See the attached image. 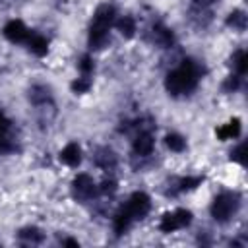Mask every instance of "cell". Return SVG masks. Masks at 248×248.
Masks as SVG:
<instances>
[{
	"label": "cell",
	"mask_w": 248,
	"mask_h": 248,
	"mask_svg": "<svg viewBox=\"0 0 248 248\" xmlns=\"http://www.w3.org/2000/svg\"><path fill=\"white\" fill-rule=\"evenodd\" d=\"M116 155H114V151L112 149H108V147H99L97 151H95V165L97 167H101L103 170H112L114 167H116Z\"/></svg>",
	"instance_id": "8fae6325"
},
{
	"label": "cell",
	"mask_w": 248,
	"mask_h": 248,
	"mask_svg": "<svg viewBox=\"0 0 248 248\" xmlns=\"http://www.w3.org/2000/svg\"><path fill=\"white\" fill-rule=\"evenodd\" d=\"M114 25L124 39H132L136 35V19L132 16H122L120 19L114 21Z\"/></svg>",
	"instance_id": "2e32d148"
},
{
	"label": "cell",
	"mask_w": 248,
	"mask_h": 248,
	"mask_svg": "<svg viewBox=\"0 0 248 248\" xmlns=\"http://www.w3.org/2000/svg\"><path fill=\"white\" fill-rule=\"evenodd\" d=\"M14 145H12V140L8 136H0V153H6V151H12Z\"/></svg>",
	"instance_id": "83f0119b"
},
{
	"label": "cell",
	"mask_w": 248,
	"mask_h": 248,
	"mask_svg": "<svg viewBox=\"0 0 248 248\" xmlns=\"http://www.w3.org/2000/svg\"><path fill=\"white\" fill-rule=\"evenodd\" d=\"M27 46L29 50L35 54V56H45L48 52V41L43 37V35H37V33H29L27 37Z\"/></svg>",
	"instance_id": "9a60e30c"
},
{
	"label": "cell",
	"mask_w": 248,
	"mask_h": 248,
	"mask_svg": "<svg viewBox=\"0 0 248 248\" xmlns=\"http://www.w3.org/2000/svg\"><path fill=\"white\" fill-rule=\"evenodd\" d=\"M227 25L232 27L234 31H244L246 25H248V17L242 10H232L229 16H227Z\"/></svg>",
	"instance_id": "ac0fdd59"
},
{
	"label": "cell",
	"mask_w": 248,
	"mask_h": 248,
	"mask_svg": "<svg viewBox=\"0 0 248 248\" xmlns=\"http://www.w3.org/2000/svg\"><path fill=\"white\" fill-rule=\"evenodd\" d=\"M72 91L78 95V93H87L89 89H91V79L87 78V76H81V78H78V79H74L72 81Z\"/></svg>",
	"instance_id": "7402d4cb"
},
{
	"label": "cell",
	"mask_w": 248,
	"mask_h": 248,
	"mask_svg": "<svg viewBox=\"0 0 248 248\" xmlns=\"http://www.w3.org/2000/svg\"><path fill=\"white\" fill-rule=\"evenodd\" d=\"M23 4V0H0V8H16Z\"/></svg>",
	"instance_id": "f1b7e54d"
},
{
	"label": "cell",
	"mask_w": 248,
	"mask_h": 248,
	"mask_svg": "<svg viewBox=\"0 0 248 248\" xmlns=\"http://www.w3.org/2000/svg\"><path fill=\"white\" fill-rule=\"evenodd\" d=\"M244 151H246V145H244V143H238V145H236V147L231 151V161H236V163L244 165V163H246Z\"/></svg>",
	"instance_id": "cb8c5ba5"
},
{
	"label": "cell",
	"mask_w": 248,
	"mask_h": 248,
	"mask_svg": "<svg viewBox=\"0 0 248 248\" xmlns=\"http://www.w3.org/2000/svg\"><path fill=\"white\" fill-rule=\"evenodd\" d=\"M72 190H74V196L78 198V200H89V198H93L95 196V182H93V178L89 176V174H78L76 178H74V182H72Z\"/></svg>",
	"instance_id": "8992f818"
},
{
	"label": "cell",
	"mask_w": 248,
	"mask_h": 248,
	"mask_svg": "<svg viewBox=\"0 0 248 248\" xmlns=\"http://www.w3.org/2000/svg\"><path fill=\"white\" fill-rule=\"evenodd\" d=\"M194 2H196V6H203V8H205V6H209V4H213L215 0H194Z\"/></svg>",
	"instance_id": "4dcf8cb0"
},
{
	"label": "cell",
	"mask_w": 248,
	"mask_h": 248,
	"mask_svg": "<svg viewBox=\"0 0 248 248\" xmlns=\"http://www.w3.org/2000/svg\"><path fill=\"white\" fill-rule=\"evenodd\" d=\"M203 182V176H184L176 182V192H188V190H194L198 188L200 184Z\"/></svg>",
	"instance_id": "44dd1931"
},
{
	"label": "cell",
	"mask_w": 248,
	"mask_h": 248,
	"mask_svg": "<svg viewBox=\"0 0 248 248\" xmlns=\"http://www.w3.org/2000/svg\"><path fill=\"white\" fill-rule=\"evenodd\" d=\"M60 161L64 163V165H68V167H78L79 163H81V147L76 143V141H72V143H68L62 151H60Z\"/></svg>",
	"instance_id": "30bf717a"
},
{
	"label": "cell",
	"mask_w": 248,
	"mask_h": 248,
	"mask_svg": "<svg viewBox=\"0 0 248 248\" xmlns=\"http://www.w3.org/2000/svg\"><path fill=\"white\" fill-rule=\"evenodd\" d=\"M240 130H242V124L238 118H231L227 124H223L221 128H217V138L219 140H234L240 136Z\"/></svg>",
	"instance_id": "5bb4252c"
},
{
	"label": "cell",
	"mask_w": 248,
	"mask_h": 248,
	"mask_svg": "<svg viewBox=\"0 0 248 248\" xmlns=\"http://www.w3.org/2000/svg\"><path fill=\"white\" fill-rule=\"evenodd\" d=\"M132 223H134V219L130 217V213L124 209V205L116 211V215H114V219H112V231H114V234L116 236H122V234H126V231L132 227Z\"/></svg>",
	"instance_id": "7c38bea8"
},
{
	"label": "cell",
	"mask_w": 248,
	"mask_h": 248,
	"mask_svg": "<svg viewBox=\"0 0 248 248\" xmlns=\"http://www.w3.org/2000/svg\"><path fill=\"white\" fill-rule=\"evenodd\" d=\"M35 107V114H37V120L41 126H48L54 116H56V105H54V99L50 101H45V103H37L33 105Z\"/></svg>",
	"instance_id": "9c48e42d"
},
{
	"label": "cell",
	"mask_w": 248,
	"mask_h": 248,
	"mask_svg": "<svg viewBox=\"0 0 248 248\" xmlns=\"http://www.w3.org/2000/svg\"><path fill=\"white\" fill-rule=\"evenodd\" d=\"M62 244H64V246H79V242H78V240H74V238H64V240H62Z\"/></svg>",
	"instance_id": "f546056e"
},
{
	"label": "cell",
	"mask_w": 248,
	"mask_h": 248,
	"mask_svg": "<svg viewBox=\"0 0 248 248\" xmlns=\"http://www.w3.org/2000/svg\"><path fill=\"white\" fill-rule=\"evenodd\" d=\"M240 207V194L238 192H221L215 196V200L211 202V217L217 221V223H227Z\"/></svg>",
	"instance_id": "3957f363"
},
{
	"label": "cell",
	"mask_w": 248,
	"mask_h": 248,
	"mask_svg": "<svg viewBox=\"0 0 248 248\" xmlns=\"http://www.w3.org/2000/svg\"><path fill=\"white\" fill-rule=\"evenodd\" d=\"M2 33H4V37H6L10 43H23V41H27V37H29V29L25 27V23H23L21 19H10V21L4 25Z\"/></svg>",
	"instance_id": "52a82bcc"
},
{
	"label": "cell",
	"mask_w": 248,
	"mask_h": 248,
	"mask_svg": "<svg viewBox=\"0 0 248 248\" xmlns=\"http://www.w3.org/2000/svg\"><path fill=\"white\" fill-rule=\"evenodd\" d=\"M10 126H12V122H10V120L0 112V136H8Z\"/></svg>",
	"instance_id": "4316f807"
},
{
	"label": "cell",
	"mask_w": 248,
	"mask_h": 248,
	"mask_svg": "<svg viewBox=\"0 0 248 248\" xmlns=\"http://www.w3.org/2000/svg\"><path fill=\"white\" fill-rule=\"evenodd\" d=\"M231 62H232V68H234L236 76H244L246 74V70H248V56H246V50L244 48H238L231 56Z\"/></svg>",
	"instance_id": "d6986e66"
},
{
	"label": "cell",
	"mask_w": 248,
	"mask_h": 248,
	"mask_svg": "<svg viewBox=\"0 0 248 248\" xmlns=\"http://www.w3.org/2000/svg\"><path fill=\"white\" fill-rule=\"evenodd\" d=\"M165 143H167V147H169L170 151H176V153H180V151L186 149V140H184L180 134H176V132L167 134V136H165Z\"/></svg>",
	"instance_id": "ffe728a7"
},
{
	"label": "cell",
	"mask_w": 248,
	"mask_h": 248,
	"mask_svg": "<svg viewBox=\"0 0 248 248\" xmlns=\"http://www.w3.org/2000/svg\"><path fill=\"white\" fill-rule=\"evenodd\" d=\"M17 238H19L21 242H27V244H39V242H43L45 234H43L41 229H37V227H23V229L17 232Z\"/></svg>",
	"instance_id": "e0dca14e"
},
{
	"label": "cell",
	"mask_w": 248,
	"mask_h": 248,
	"mask_svg": "<svg viewBox=\"0 0 248 248\" xmlns=\"http://www.w3.org/2000/svg\"><path fill=\"white\" fill-rule=\"evenodd\" d=\"M124 209L130 213V217H132L134 221H140V219H143V217L149 213V209H151V200H149V196H147L145 192H134V194L128 198V202L124 203Z\"/></svg>",
	"instance_id": "5b68a950"
},
{
	"label": "cell",
	"mask_w": 248,
	"mask_h": 248,
	"mask_svg": "<svg viewBox=\"0 0 248 248\" xmlns=\"http://www.w3.org/2000/svg\"><path fill=\"white\" fill-rule=\"evenodd\" d=\"M79 70H81V74H83V76H87V78L93 74V70H95V64H93V58H91L89 54L81 56V60H79Z\"/></svg>",
	"instance_id": "603a6c76"
},
{
	"label": "cell",
	"mask_w": 248,
	"mask_h": 248,
	"mask_svg": "<svg viewBox=\"0 0 248 248\" xmlns=\"http://www.w3.org/2000/svg\"><path fill=\"white\" fill-rule=\"evenodd\" d=\"M114 16L116 12L110 4H101L95 10L91 25H89V46L93 50H101L108 43V31L114 23Z\"/></svg>",
	"instance_id": "7a4b0ae2"
},
{
	"label": "cell",
	"mask_w": 248,
	"mask_h": 248,
	"mask_svg": "<svg viewBox=\"0 0 248 248\" xmlns=\"http://www.w3.org/2000/svg\"><path fill=\"white\" fill-rule=\"evenodd\" d=\"M99 192L105 194V196H112V194L116 192V180H112V178H105V180L101 182V186H99Z\"/></svg>",
	"instance_id": "d4e9b609"
},
{
	"label": "cell",
	"mask_w": 248,
	"mask_h": 248,
	"mask_svg": "<svg viewBox=\"0 0 248 248\" xmlns=\"http://www.w3.org/2000/svg\"><path fill=\"white\" fill-rule=\"evenodd\" d=\"M151 37H153V43L159 45L161 48H169V46H172V43H174L172 29H169V27H165V25H155L153 31H151Z\"/></svg>",
	"instance_id": "4fadbf2b"
},
{
	"label": "cell",
	"mask_w": 248,
	"mask_h": 248,
	"mask_svg": "<svg viewBox=\"0 0 248 248\" xmlns=\"http://www.w3.org/2000/svg\"><path fill=\"white\" fill-rule=\"evenodd\" d=\"M153 147H155V140H153V134L151 132H138V136L134 138V153L138 157H147L153 153Z\"/></svg>",
	"instance_id": "ba28073f"
},
{
	"label": "cell",
	"mask_w": 248,
	"mask_h": 248,
	"mask_svg": "<svg viewBox=\"0 0 248 248\" xmlns=\"http://www.w3.org/2000/svg\"><path fill=\"white\" fill-rule=\"evenodd\" d=\"M192 223V211L178 207L170 213H165L161 223H159V231L161 232H174L178 229H186Z\"/></svg>",
	"instance_id": "277c9868"
},
{
	"label": "cell",
	"mask_w": 248,
	"mask_h": 248,
	"mask_svg": "<svg viewBox=\"0 0 248 248\" xmlns=\"http://www.w3.org/2000/svg\"><path fill=\"white\" fill-rule=\"evenodd\" d=\"M240 85V76H229L227 81L223 83V89L225 91H236Z\"/></svg>",
	"instance_id": "484cf974"
},
{
	"label": "cell",
	"mask_w": 248,
	"mask_h": 248,
	"mask_svg": "<svg viewBox=\"0 0 248 248\" xmlns=\"http://www.w3.org/2000/svg\"><path fill=\"white\" fill-rule=\"evenodd\" d=\"M203 74H205V70H203V66L198 60L184 58L178 68H174L172 72L167 74V78H165V89L172 97L190 95L198 87V83L203 78Z\"/></svg>",
	"instance_id": "6da1fadb"
}]
</instances>
